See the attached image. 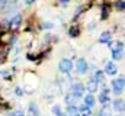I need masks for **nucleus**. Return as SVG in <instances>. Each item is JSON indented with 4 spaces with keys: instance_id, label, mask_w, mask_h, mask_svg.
Wrapping results in <instances>:
<instances>
[{
    "instance_id": "obj_1",
    "label": "nucleus",
    "mask_w": 125,
    "mask_h": 116,
    "mask_svg": "<svg viewBox=\"0 0 125 116\" xmlns=\"http://www.w3.org/2000/svg\"><path fill=\"white\" fill-rule=\"evenodd\" d=\"M112 88H114V93L115 94H119V93H122L125 88V80L122 77H119V78H115L114 81H112Z\"/></svg>"
},
{
    "instance_id": "obj_2",
    "label": "nucleus",
    "mask_w": 125,
    "mask_h": 116,
    "mask_svg": "<svg viewBox=\"0 0 125 116\" xmlns=\"http://www.w3.org/2000/svg\"><path fill=\"white\" fill-rule=\"evenodd\" d=\"M58 70L61 71V73H70L71 70H73V62L70 61V59H61L60 61V64H58Z\"/></svg>"
},
{
    "instance_id": "obj_3",
    "label": "nucleus",
    "mask_w": 125,
    "mask_h": 116,
    "mask_svg": "<svg viewBox=\"0 0 125 116\" xmlns=\"http://www.w3.org/2000/svg\"><path fill=\"white\" fill-rule=\"evenodd\" d=\"M122 54H124V45H122V42H118L116 48L112 51V57H114V59H119V58H122Z\"/></svg>"
},
{
    "instance_id": "obj_4",
    "label": "nucleus",
    "mask_w": 125,
    "mask_h": 116,
    "mask_svg": "<svg viewBox=\"0 0 125 116\" xmlns=\"http://www.w3.org/2000/svg\"><path fill=\"white\" fill-rule=\"evenodd\" d=\"M84 86L82 84V83H76L74 86H73V96L74 97H82L83 96V93H84Z\"/></svg>"
},
{
    "instance_id": "obj_5",
    "label": "nucleus",
    "mask_w": 125,
    "mask_h": 116,
    "mask_svg": "<svg viewBox=\"0 0 125 116\" xmlns=\"http://www.w3.org/2000/svg\"><path fill=\"white\" fill-rule=\"evenodd\" d=\"M76 68H77V71H79L80 74H84V73L87 71V62H86V59H84V58H79Z\"/></svg>"
},
{
    "instance_id": "obj_6",
    "label": "nucleus",
    "mask_w": 125,
    "mask_h": 116,
    "mask_svg": "<svg viewBox=\"0 0 125 116\" xmlns=\"http://www.w3.org/2000/svg\"><path fill=\"white\" fill-rule=\"evenodd\" d=\"M116 71H118V65L115 64V62H108L106 65H105V73L106 74H109V76H114V74H116Z\"/></svg>"
},
{
    "instance_id": "obj_7",
    "label": "nucleus",
    "mask_w": 125,
    "mask_h": 116,
    "mask_svg": "<svg viewBox=\"0 0 125 116\" xmlns=\"http://www.w3.org/2000/svg\"><path fill=\"white\" fill-rule=\"evenodd\" d=\"M21 22H22V16H21V15H16V16L12 18V20L9 22V26H10V29H18L19 25H21Z\"/></svg>"
},
{
    "instance_id": "obj_8",
    "label": "nucleus",
    "mask_w": 125,
    "mask_h": 116,
    "mask_svg": "<svg viewBox=\"0 0 125 116\" xmlns=\"http://www.w3.org/2000/svg\"><path fill=\"white\" fill-rule=\"evenodd\" d=\"M114 107H115L116 112L122 113V112H124V100H122V99H116V100L114 102Z\"/></svg>"
},
{
    "instance_id": "obj_9",
    "label": "nucleus",
    "mask_w": 125,
    "mask_h": 116,
    "mask_svg": "<svg viewBox=\"0 0 125 116\" xmlns=\"http://www.w3.org/2000/svg\"><path fill=\"white\" fill-rule=\"evenodd\" d=\"M111 36H112L111 32H103V33L100 35V38H99V42H102V44L109 42V41H111Z\"/></svg>"
},
{
    "instance_id": "obj_10",
    "label": "nucleus",
    "mask_w": 125,
    "mask_h": 116,
    "mask_svg": "<svg viewBox=\"0 0 125 116\" xmlns=\"http://www.w3.org/2000/svg\"><path fill=\"white\" fill-rule=\"evenodd\" d=\"M84 105L86 106H89V107H92L94 105V97H93V94H87L86 97H84Z\"/></svg>"
},
{
    "instance_id": "obj_11",
    "label": "nucleus",
    "mask_w": 125,
    "mask_h": 116,
    "mask_svg": "<svg viewBox=\"0 0 125 116\" xmlns=\"http://www.w3.org/2000/svg\"><path fill=\"white\" fill-rule=\"evenodd\" d=\"M84 88H87L90 93H93V91H96V90H97V83H96V81H93V80H90V81L87 83V86L84 87Z\"/></svg>"
},
{
    "instance_id": "obj_12",
    "label": "nucleus",
    "mask_w": 125,
    "mask_h": 116,
    "mask_svg": "<svg viewBox=\"0 0 125 116\" xmlns=\"http://www.w3.org/2000/svg\"><path fill=\"white\" fill-rule=\"evenodd\" d=\"M108 100H109V97H108V88L105 87V90H103L102 94L99 96V102H100V103H106Z\"/></svg>"
},
{
    "instance_id": "obj_13",
    "label": "nucleus",
    "mask_w": 125,
    "mask_h": 116,
    "mask_svg": "<svg viewBox=\"0 0 125 116\" xmlns=\"http://www.w3.org/2000/svg\"><path fill=\"white\" fill-rule=\"evenodd\" d=\"M79 113H80V115H83V116H89V115H90V107L84 105V106H82V107L79 109Z\"/></svg>"
},
{
    "instance_id": "obj_14",
    "label": "nucleus",
    "mask_w": 125,
    "mask_h": 116,
    "mask_svg": "<svg viewBox=\"0 0 125 116\" xmlns=\"http://www.w3.org/2000/svg\"><path fill=\"white\" fill-rule=\"evenodd\" d=\"M79 33H80V30H79L77 26H73V28H70V30H68V35H70V36H73V38L79 36Z\"/></svg>"
},
{
    "instance_id": "obj_15",
    "label": "nucleus",
    "mask_w": 125,
    "mask_h": 116,
    "mask_svg": "<svg viewBox=\"0 0 125 116\" xmlns=\"http://www.w3.org/2000/svg\"><path fill=\"white\" fill-rule=\"evenodd\" d=\"M29 112H31L32 116H38L39 112H38V106H36L35 103H31V105H29Z\"/></svg>"
},
{
    "instance_id": "obj_16",
    "label": "nucleus",
    "mask_w": 125,
    "mask_h": 116,
    "mask_svg": "<svg viewBox=\"0 0 125 116\" xmlns=\"http://www.w3.org/2000/svg\"><path fill=\"white\" fill-rule=\"evenodd\" d=\"M103 73L102 71H96V74H94L93 77V81H96V83H99V81H103Z\"/></svg>"
},
{
    "instance_id": "obj_17",
    "label": "nucleus",
    "mask_w": 125,
    "mask_h": 116,
    "mask_svg": "<svg viewBox=\"0 0 125 116\" xmlns=\"http://www.w3.org/2000/svg\"><path fill=\"white\" fill-rule=\"evenodd\" d=\"M67 110H68V113H70L71 116H74V115H77V113H79V109H77L76 106H73V105H71V106H68V107H67Z\"/></svg>"
},
{
    "instance_id": "obj_18",
    "label": "nucleus",
    "mask_w": 125,
    "mask_h": 116,
    "mask_svg": "<svg viewBox=\"0 0 125 116\" xmlns=\"http://www.w3.org/2000/svg\"><path fill=\"white\" fill-rule=\"evenodd\" d=\"M115 7H116V10H121V12H122V10L125 9V3L122 1V0H119V1L115 3Z\"/></svg>"
},
{
    "instance_id": "obj_19",
    "label": "nucleus",
    "mask_w": 125,
    "mask_h": 116,
    "mask_svg": "<svg viewBox=\"0 0 125 116\" xmlns=\"http://www.w3.org/2000/svg\"><path fill=\"white\" fill-rule=\"evenodd\" d=\"M52 113H54V115H57V116H64L60 106H54V107H52Z\"/></svg>"
},
{
    "instance_id": "obj_20",
    "label": "nucleus",
    "mask_w": 125,
    "mask_h": 116,
    "mask_svg": "<svg viewBox=\"0 0 125 116\" xmlns=\"http://www.w3.org/2000/svg\"><path fill=\"white\" fill-rule=\"evenodd\" d=\"M99 116H111V112H109V109H108V107L102 109V110H100V115H99Z\"/></svg>"
},
{
    "instance_id": "obj_21",
    "label": "nucleus",
    "mask_w": 125,
    "mask_h": 116,
    "mask_svg": "<svg viewBox=\"0 0 125 116\" xmlns=\"http://www.w3.org/2000/svg\"><path fill=\"white\" fill-rule=\"evenodd\" d=\"M7 6V0H0V10H3Z\"/></svg>"
},
{
    "instance_id": "obj_22",
    "label": "nucleus",
    "mask_w": 125,
    "mask_h": 116,
    "mask_svg": "<svg viewBox=\"0 0 125 116\" xmlns=\"http://www.w3.org/2000/svg\"><path fill=\"white\" fill-rule=\"evenodd\" d=\"M108 16V10L106 9H102V18H106Z\"/></svg>"
},
{
    "instance_id": "obj_23",
    "label": "nucleus",
    "mask_w": 125,
    "mask_h": 116,
    "mask_svg": "<svg viewBox=\"0 0 125 116\" xmlns=\"http://www.w3.org/2000/svg\"><path fill=\"white\" fill-rule=\"evenodd\" d=\"M16 94H18V96H22V94H23L22 88H19V87H18V88H16Z\"/></svg>"
},
{
    "instance_id": "obj_24",
    "label": "nucleus",
    "mask_w": 125,
    "mask_h": 116,
    "mask_svg": "<svg viewBox=\"0 0 125 116\" xmlns=\"http://www.w3.org/2000/svg\"><path fill=\"white\" fill-rule=\"evenodd\" d=\"M33 1H35V0H25V3H26V4H32Z\"/></svg>"
},
{
    "instance_id": "obj_25",
    "label": "nucleus",
    "mask_w": 125,
    "mask_h": 116,
    "mask_svg": "<svg viewBox=\"0 0 125 116\" xmlns=\"http://www.w3.org/2000/svg\"><path fill=\"white\" fill-rule=\"evenodd\" d=\"M44 26H45V28H52V25H51V23H45Z\"/></svg>"
},
{
    "instance_id": "obj_26",
    "label": "nucleus",
    "mask_w": 125,
    "mask_h": 116,
    "mask_svg": "<svg viewBox=\"0 0 125 116\" xmlns=\"http://www.w3.org/2000/svg\"><path fill=\"white\" fill-rule=\"evenodd\" d=\"M67 1H68V0H61V3H62V4H64V6L67 4Z\"/></svg>"
}]
</instances>
